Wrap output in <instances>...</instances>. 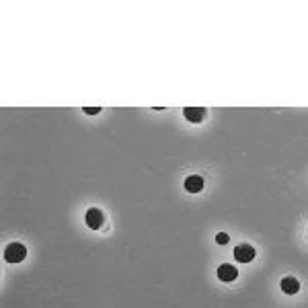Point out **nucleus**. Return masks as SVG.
<instances>
[{
  "label": "nucleus",
  "mask_w": 308,
  "mask_h": 308,
  "mask_svg": "<svg viewBox=\"0 0 308 308\" xmlns=\"http://www.w3.org/2000/svg\"><path fill=\"white\" fill-rule=\"evenodd\" d=\"M25 257H27V247L21 244V242H13V244H9L7 251H5V259H7L9 263H21Z\"/></svg>",
  "instance_id": "1"
},
{
  "label": "nucleus",
  "mask_w": 308,
  "mask_h": 308,
  "mask_svg": "<svg viewBox=\"0 0 308 308\" xmlns=\"http://www.w3.org/2000/svg\"><path fill=\"white\" fill-rule=\"evenodd\" d=\"M84 222H86V226H88V228L99 230V228L103 226V222H105V216H103V212H101V210L90 208V210L86 212V216H84Z\"/></svg>",
  "instance_id": "2"
},
{
  "label": "nucleus",
  "mask_w": 308,
  "mask_h": 308,
  "mask_svg": "<svg viewBox=\"0 0 308 308\" xmlns=\"http://www.w3.org/2000/svg\"><path fill=\"white\" fill-rule=\"evenodd\" d=\"M234 259L238 263H251L255 259V249L251 244H238L234 249Z\"/></svg>",
  "instance_id": "3"
},
{
  "label": "nucleus",
  "mask_w": 308,
  "mask_h": 308,
  "mask_svg": "<svg viewBox=\"0 0 308 308\" xmlns=\"http://www.w3.org/2000/svg\"><path fill=\"white\" fill-rule=\"evenodd\" d=\"M236 275H238V269H236L234 265L224 263V265H220V267H218V278H220L222 282H234V280H236Z\"/></svg>",
  "instance_id": "4"
},
{
  "label": "nucleus",
  "mask_w": 308,
  "mask_h": 308,
  "mask_svg": "<svg viewBox=\"0 0 308 308\" xmlns=\"http://www.w3.org/2000/svg\"><path fill=\"white\" fill-rule=\"evenodd\" d=\"M183 115H185L187 121L197 124V121H201V119L205 117V109H203V107H185V109H183Z\"/></svg>",
  "instance_id": "5"
},
{
  "label": "nucleus",
  "mask_w": 308,
  "mask_h": 308,
  "mask_svg": "<svg viewBox=\"0 0 308 308\" xmlns=\"http://www.w3.org/2000/svg\"><path fill=\"white\" fill-rule=\"evenodd\" d=\"M185 189H187L189 193H199V191L203 189V179H201L199 175L187 177V179H185Z\"/></svg>",
  "instance_id": "6"
},
{
  "label": "nucleus",
  "mask_w": 308,
  "mask_h": 308,
  "mask_svg": "<svg viewBox=\"0 0 308 308\" xmlns=\"http://www.w3.org/2000/svg\"><path fill=\"white\" fill-rule=\"evenodd\" d=\"M282 290L292 296V294H296V292L300 290V282H298L296 278H284V280H282Z\"/></svg>",
  "instance_id": "7"
},
{
  "label": "nucleus",
  "mask_w": 308,
  "mask_h": 308,
  "mask_svg": "<svg viewBox=\"0 0 308 308\" xmlns=\"http://www.w3.org/2000/svg\"><path fill=\"white\" fill-rule=\"evenodd\" d=\"M228 240H230V238H228L226 232H220V234L216 236V242H218V244H228Z\"/></svg>",
  "instance_id": "8"
},
{
  "label": "nucleus",
  "mask_w": 308,
  "mask_h": 308,
  "mask_svg": "<svg viewBox=\"0 0 308 308\" xmlns=\"http://www.w3.org/2000/svg\"><path fill=\"white\" fill-rule=\"evenodd\" d=\"M82 111H84V113H86V115H97V113H99V111H101V109H99V107H84V109H82Z\"/></svg>",
  "instance_id": "9"
}]
</instances>
